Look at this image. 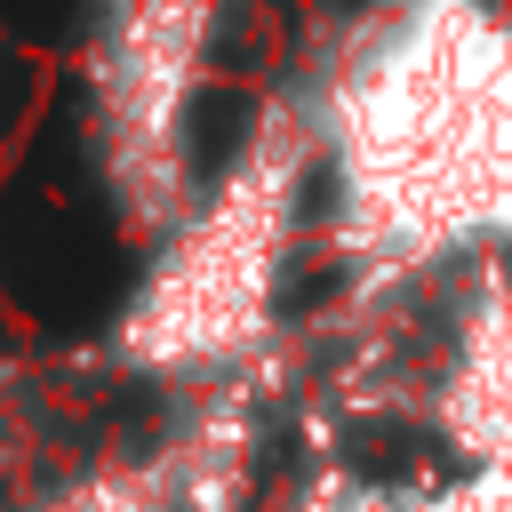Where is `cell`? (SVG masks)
<instances>
[{"instance_id": "6", "label": "cell", "mask_w": 512, "mask_h": 512, "mask_svg": "<svg viewBox=\"0 0 512 512\" xmlns=\"http://www.w3.org/2000/svg\"><path fill=\"white\" fill-rule=\"evenodd\" d=\"M24 512H176V504H168L152 456H96V464L40 480L24 496Z\"/></svg>"}, {"instance_id": "4", "label": "cell", "mask_w": 512, "mask_h": 512, "mask_svg": "<svg viewBox=\"0 0 512 512\" xmlns=\"http://www.w3.org/2000/svg\"><path fill=\"white\" fill-rule=\"evenodd\" d=\"M432 408H440L448 448L472 472L512 464V256H488L480 264V288L456 312V336H448Z\"/></svg>"}, {"instance_id": "7", "label": "cell", "mask_w": 512, "mask_h": 512, "mask_svg": "<svg viewBox=\"0 0 512 512\" xmlns=\"http://www.w3.org/2000/svg\"><path fill=\"white\" fill-rule=\"evenodd\" d=\"M344 512H512V464L464 472L456 488H416V496H392V504H344Z\"/></svg>"}, {"instance_id": "1", "label": "cell", "mask_w": 512, "mask_h": 512, "mask_svg": "<svg viewBox=\"0 0 512 512\" xmlns=\"http://www.w3.org/2000/svg\"><path fill=\"white\" fill-rule=\"evenodd\" d=\"M344 264L424 272L512 256V16L408 8L296 80Z\"/></svg>"}, {"instance_id": "5", "label": "cell", "mask_w": 512, "mask_h": 512, "mask_svg": "<svg viewBox=\"0 0 512 512\" xmlns=\"http://www.w3.org/2000/svg\"><path fill=\"white\" fill-rule=\"evenodd\" d=\"M176 512H248L264 488V392L256 376L176 400V424L144 448Z\"/></svg>"}, {"instance_id": "3", "label": "cell", "mask_w": 512, "mask_h": 512, "mask_svg": "<svg viewBox=\"0 0 512 512\" xmlns=\"http://www.w3.org/2000/svg\"><path fill=\"white\" fill-rule=\"evenodd\" d=\"M224 40H232V16L192 0L96 8L72 32V56H64L72 176L88 184L104 248L120 256L128 280L184 232V216L208 200L232 152L208 128Z\"/></svg>"}, {"instance_id": "8", "label": "cell", "mask_w": 512, "mask_h": 512, "mask_svg": "<svg viewBox=\"0 0 512 512\" xmlns=\"http://www.w3.org/2000/svg\"><path fill=\"white\" fill-rule=\"evenodd\" d=\"M32 448H40V392L0 376V472H16Z\"/></svg>"}, {"instance_id": "2", "label": "cell", "mask_w": 512, "mask_h": 512, "mask_svg": "<svg viewBox=\"0 0 512 512\" xmlns=\"http://www.w3.org/2000/svg\"><path fill=\"white\" fill-rule=\"evenodd\" d=\"M312 192H320V136L304 96L288 88L248 128H232L208 200L104 312V344H96L104 368L176 400L256 376V360L280 336L288 264Z\"/></svg>"}]
</instances>
